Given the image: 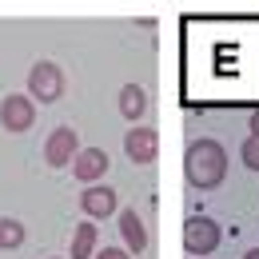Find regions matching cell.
Returning a JSON list of instances; mask_svg holds the SVG:
<instances>
[{
    "instance_id": "2e32d148",
    "label": "cell",
    "mask_w": 259,
    "mask_h": 259,
    "mask_svg": "<svg viewBox=\"0 0 259 259\" xmlns=\"http://www.w3.org/2000/svg\"><path fill=\"white\" fill-rule=\"evenodd\" d=\"M243 259H259V247H251V251H247V255H243Z\"/></svg>"
},
{
    "instance_id": "7a4b0ae2",
    "label": "cell",
    "mask_w": 259,
    "mask_h": 259,
    "mask_svg": "<svg viewBox=\"0 0 259 259\" xmlns=\"http://www.w3.org/2000/svg\"><path fill=\"white\" fill-rule=\"evenodd\" d=\"M28 96L40 100V104H56L64 96V72H60V64L36 60L32 72H28Z\"/></svg>"
},
{
    "instance_id": "9c48e42d",
    "label": "cell",
    "mask_w": 259,
    "mask_h": 259,
    "mask_svg": "<svg viewBox=\"0 0 259 259\" xmlns=\"http://www.w3.org/2000/svg\"><path fill=\"white\" fill-rule=\"evenodd\" d=\"M120 235H124V247H128L132 255H140V251L148 247V227L136 215V207H124V211H120Z\"/></svg>"
},
{
    "instance_id": "277c9868",
    "label": "cell",
    "mask_w": 259,
    "mask_h": 259,
    "mask_svg": "<svg viewBox=\"0 0 259 259\" xmlns=\"http://www.w3.org/2000/svg\"><path fill=\"white\" fill-rule=\"evenodd\" d=\"M76 152H80V136H76L72 124L52 128V136L44 140V160H48V167H68V163L76 160Z\"/></svg>"
},
{
    "instance_id": "9a60e30c",
    "label": "cell",
    "mask_w": 259,
    "mask_h": 259,
    "mask_svg": "<svg viewBox=\"0 0 259 259\" xmlns=\"http://www.w3.org/2000/svg\"><path fill=\"white\" fill-rule=\"evenodd\" d=\"M251 136H259V112L251 116Z\"/></svg>"
},
{
    "instance_id": "e0dca14e",
    "label": "cell",
    "mask_w": 259,
    "mask_h": 259,
    "mask_svg": "<svg viewBox=\"0 0 259 259\" xmlns=\"http://www.w3.org/2000/svg\"><path fill=\"white\" fill-rule=\"evenodd\" d=\"M56 259H60V255H56Z\"/></svg>"
},
{
    "instance_id": "6da1fadb",
    "label": "cell",
    "mask_w": 259,
    "mask_h": 259,
    "mask_svg": "<svg viewBox=\"0 0 259 259\" xmlns=\"http://www.w3.org/2000/svg\"><path fill=\"white\" fill-rule=\"evenodd\" d=\"M184 176L195 192H211L227 180V152L220 140H192L184 152Z\"/></svg>"
},
{
    "instance_id": "7c38bea8",
    "label": "cell",
    "mask_w": 259,
    "mask_h": 259,
    "mask_svg": "<svg viewBox=\"0 0 259 259\" xmlns=\"http://www.w3.org/2000/svg\"><path fill=\"white\" fill-rule=\"evenodd\" d=\"M20 243H24V224L12 220V215H4L0 220V251H16Z\"/></svg>"
},
{
    "instance_id": "5bb4252c",
    "label": "cell",
    "mask_w": 259,
    "mask_h": 259,
    "mask_svg": "<svg viewBox=\"0 0 259 259\" xmlns=\"http://www.w3.org/2000/svg\"><path fill=\"white\" fill-rule=\"evenodd\" d=\"M96 259H132L128 247H104V251H96Z\"/></svg>"
},
{
    "instance_id": "8fae6325",
    "label": "cell",
    "mask_w": 259,
    "mask_h": 259,
    "mask_svg": "<svg viewBox=\"0 0 259 259\" xmlns=\"http://www.w3.org/2000/svg\"><path fill=\"white\" fill-rule=\"evenodd\" d=\"M72 259H96V224H80L72 235Z\"/></svg>"
},
{
    "instance_id": "ba28073f",
    "label": "cell",
    "mask_w": 259,
    "mask_h": 259,
    "mask_svg": "<svg viewBox=\"0 0 259 259\" xmlns=\"http://www.w3.org/2000/svg\"><path fill=\"white\" fill-rule=\"evenodd\" d=\"M108 152L104 148H80L76 152V160H72V176L80 180V184H96L100 176L108 171Z\"/></svg>"
},
{
    "instance_id": "4fadbf2b",
    "label": "cell",
    "mask_w": 259,
    "mask_h": 259,
    "mask_svg": "<svg viewBox=\"0 0 259 259\" xmlns=\"http://www.w3.org/2000/svg\"><path fill=\"white\" fill-rule=\"evenodd\" d=\"M239 160L247 163L251 171H259V136H247V140L239 144Z\"/></svg>"
},
{
    "instance_id": "52a82bcc",
    "label": "cell",
    "mask_w": 259,
    "mask_h": 259,
    "mask_svg": "<svg viewBox=\"0 0 259 259\" xmlns=\"http://www.w3.org/2000/svg\"><path fill=\"white\" fill-rule=\"evenodd\" d=\"M124 152H128L132 163H152L156 152H160V136L156 128H128L124 136Z\"/></svg>"
},
{
    "instance_id": "5b68a950",
    "label": "cell",
    "mask_w": 259,
    "mask_h": 259,
    "mask_svg": "<svg viewBox=\"0 0 259 259\" xmlns=\"http://www.w3.org/2000/svg\"><path fill=\"white\" fill-rule=\"evenodd\" d=\"M36 124V100L32 96H4L0 100V128L28 132Z\"/></svg>"
},
{
    "instance_id": "30bf717a",
    "label": "cell",
    "mask_w": 259,
    "mask_h": 259,
    "mask_svg": "<svg viewBox=\"0 0 259 259\" xmlns=\"http://www.w3.org/2000/svg\"><path fill=\"white\" fill-rule=\"evenodd\" d=\"M120 112H124V120H140L144 112H148V92L140 88V84H124L120 88Z\"/></svg>"
},
{
    "instance_id": "8992f818",
    "label": "cell",
    "mask_w": 259,
    "mask_h": 259,
    "mask_svg": "<svg viewBox=\"0 0 259 259\" xmlns=\"http://www.w3.org/2000/svg\"><path fill=\"white\" fill-rule=\"evenodd\" d=\"M80 207H84L88 220H108V215L120 211V195L112 192L108 184H88V188L80 192Z\"/></svg>"
},
{
    "instance_id": "3957f363",
    "label": "cell",
    "mask_w": 259,
    "mask_h": 259,
    "mask_svg": "<svg viewBox=\"0 0 259 259\" xmlns=\"http://www.w3.org/2000/svg\"><path fill=\"white\" fill-rule=\"evenodd\" d=\"M220 239H224V231L207 215H192L184 224V247H188V255H211L220 247Z\"/></svg>"
}]
</instances>
